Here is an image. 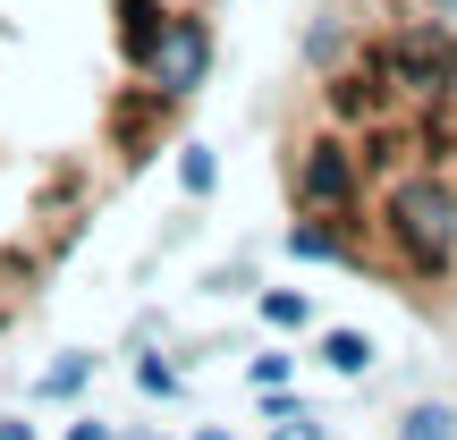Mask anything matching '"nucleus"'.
I'll return each mask as SVG.
<instances>
[{
	"label": "nucleus",
	"instance_id": "1",
	"mask_svg": "<svg viewBox=\"0 0 457 440\" xmlns=\"http://www.w3.org/2000/svg\"><path fill=\"white\" fill-rule=\"evenodd\" d=\"M381 237L407 271H449L457 262V187L441 170H407L381 195Z\"/></svg>",
	"mask_w": 457,
	"mask_h": 440
},
{
	"label": "nucleus",
	"instance_id": "2",
	"mask_svg": "<svg viewBox=\"0 0 457 440\" xmlns=\"http://www.w3.org/2000/svg\"><path fill=\"white\" fill-rule=\"evenodd\" d=\"M364 68H373L390 94H449L457 85V26H390L373 34V51H364Z\"/></svg>",
	"mask_w": 457,
	"mask_h": 440
},
{
	"label": "nucleus",
	"instance_id": "3",
	"mask_svg": "<svg viewBox=\"0 0 457 440\" xmlns=\"http://www.w3.org/2000/svg\"><path fill=\"white\" fill-rule=\"evenodd\" d=\"M204 68H212V26H204V17H170L162 51H153V94H162V102L195 94Z\"/></svg>",
	"mask_w": 457,
	"mask_h": 440
},
{
	"label": "nucleus",
	"instance_id": "4",
	"mask_svg": "<svg viewBox=\"0 0 457 440\" xmlns=\"http://www.w3.org/2000/svg\"><path fill=\"white\" fill-rule=\"evenodd\" d=\"M356 187H364V170L347 145H305V162H296V203L305 212H347Z\"/></svg>",
	"mask_w": 457,
	"mask_h": 440
},
{
	"label": "nucleus",
	"instance_id": "5",
	"mask_svg": "<svg viewBox=\"0 0 457 440\" xmlns=\"http://www.w3.org/2000/svg\"><path fill=\"white\" fill-rule=\"evenodd\" d=\"M390 111H398V94L373 77V68H356V77L330 85V119H347V128H381Z\"/></svg>",
	"mask_w": 457,
	"mask_h": 440
},
{
	"label": "nucleus",
	"instance_id": "6",
	"mask_svg": "<svg viewBox=\"0 0 457 440\" xmlns=\"http://www.w3.org/2000/svg\"><path fill=\"white\" fill-rule=\"evenodd\" d=\"M162 34H170V9H162V0H119V43H128L136 68H153Z\"/></svg>",
	"mask_w": 457,
	"mask_h": 440
},
{
	"label": "nucleus",
	"instance_id": "7",
	"mask_svg": "<svg viewBox=\"0 0 457 440\" xmlns=\"http://www.w3.org/2000/svg\"><path fill=\"white\" fill-rule=\"evenodd\" d=\"M322 364L339 381H364L373 373V339H364V330H322Z\"/></svg>",
	"mask_w": 457,
	"mask_h": 440
},
{
	"label": "nucleus",
	"instance_id": "8",
	"mask_svg": "<svg viewBox=\"0 0 457 440\" xmlns=\"http://www.w3.org/2000/svg\"><path fill=\"white\" fill-rule=\"evenodd\" d=\"M398 440H457V407H407Z\"/></svg>",
	"mask_w": 457,
	"mask_h": 440
},
{
	"label": "nucleus",
	"instance_id": "9",
	"mask_svg": "<svg viewBox=\"0 0 457 440\" xmlns=\"http://www.w3.org/2000/svg\"><path fill=\"white\" fill-rule=\"evenodd\" d=\"M179 187H187V195H212V187H220V162H212L204 145H187V153H179Z\"/></svg>",
	"mask_w": 457,
	"mask_h": 440
},
{
	"label": "nucleus",
	"instance_id": "10",
	"mask_svg": "<svg viewBox=\"0 0 457 440\" xmlns=\"http://www.w3.org/2000/svg\"><path fill=\"white\" fill-rule=\"evenodd\" d=\"M262 322H279V330H305V322H313V305H305L296 288H271V296H262Z\"/></svg>",
	"mask_w": 457,
	"mask_h": 440
},
{
	"label": "nucleus",
	"instance_id": "11",
	"mask_svg": "<svg viewBox=\"0 0 457 440\" xmlns=\"http://www.w3.org/2000/svg\"><path fill=\"white\" fill-rule=\"evenodd\" d=\"M305 60H313V68H330V60H347V26H339V17H322V26L305 34Z\"/></svg>",
	"mask_w": 457,
	"mask_h": 440
},
{
	"label": "nucleus",
	"instance_id": "12",
	"mask_svg": "<svg viewBox=\"0 0 457 440\" xmlns=\"http://www.w3.org/2000/svg\"><path fill=\"white\" fill-rule=\"evenodd\" d=\"M288 254H296V262H339L347 245L330 237V228H313V220H305V228H296V237H288Z\"/></svg>",
	"mask_w": 457,
	"mask_h": 440
},
{
	"label": "nucleus",
	"instance_id": "13",
	"mask_svg": "<svg viewBox=\"0 0 457 440\" xmlns=\"http://www.w3.org/2000/svg\"><path fill=\"white\" fill-rule=\"evenodd\" d=\"M85 373H94V356H60V364L43 373V398H77V390H85Z\"/></svg>",
	"mask_w": 457,
	"mask_h": 440
},
{
	"label": "nucleus",
	"instance_id": "14",
	"mask_svg": "<svg viewBox=\"0 0 457 440\" xmlns=\"http://www.w3.org/2000/svg\"><path fill=\"white\" fill-rule=\"evenodd\" d=\"M245 373H254V390H271V381H288V356H254Z\"/></svg>",
	"mask_w": 457,
	"mask_h": 440
},
{
	"label": "nucleus",
	"instance_id": "15",
	"mask_svg": "<svg viewBox=\"0 0 457 440\" xmlns=\"http://www.w3.org/2000/svg\"><path fill=\"white\" fill-rule=\"evenodd\" d=\"M271 440H322V424H313V415H279Z\"/></svg>",
	"mask_w": 457,
	"mask_h": 440
},
{
	"label": "nucleus",
	"instance_id": "16",
	"mask_svg": "<svg viewBox=\"0 0 457 440\" xmlns=\"http://www.w3.org/2000/svg\"><path fill=\"white\" fill-rule=\"evenodd\" d=\"M68 440H111V424H68Z\"/></svg>",
	"mask_w": 457,
	"mask_h": 440
},
{
	"label": "nucleus",
	"instance_id": "17",
	"mask_svg": "<svg viewBox=\"0 0 457 440\" xmlns=\"http://www.w3.org/2000/svg\"><path fill=\"white\" fill-rule=\"evenodd\" d=\"M432 17H441V26H457V0H432Z\"/></svg>",
	"mask_w": 457,
	"mask_h": 440
},
{
	"label": "nucleus",
	"instance_id": "18",
	"mask_svg": "<svg viewBox=\"0 0 457 440\" xmlns=\"http://www.w3.org/2000/svg\"><path fill=\"white\" fill-rule=\"evenodd\" d=\"M0 440H34V424H0Z\"/></svg>",
	"mask_w": 457,
	"mask_h": 440
},
{
	"label": "nucleus",
	"instance_id": "19",
	"mask_svg": "<svg viewBox=\"0 0 457 440\" xmlns=\"http://www.w3.org/2000/svg\"><path fill=\"white\" fill-rule=\"evenodd\" d=\"M195 440H228V432H195Z\"/></svg>",
	"mask_w": 457,
	"mask_h": 440
}]
</instances>
